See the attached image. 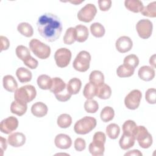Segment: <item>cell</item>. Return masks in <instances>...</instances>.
<instances>
[{
    "mask_svg": "<svg viewBox=\"0 0 156 156\" xmlns=\"http://www.w3.org/2000/svg\"><path fill=\"white\" fill-rule=\"evenodd\" d=\"M142 155H143L142 153L139 150H136V149L129 151L128 152H126L124 154V155H138V156H141Z\"/></svg>",
    "mask_w": 156,
    "mask_h": 156,
    "instance_id": "49",
    "label": "cell"
},
{
    "mask_svg": "<svg viewBox=\"0 0 156 156\" xmlns=\"http://www.w3.org/2000/svg\"><path fill=\"white\" fill-rule=\"evenodd\" d=\"M106 141V136L102 132H97L93 135V142L91 143L99 147H104V144Z\"/></svg>",
    "mask_w": 156,
    "mask_h": 156,
    "instance_id": "39",
    "label": "cell"
},
{
    "mask_svg": "<svg viewBox=\"0 0 156 156\" xmlns=\"http://www.w3.org/2000/svg\"><path fill=\"white\" fill-rule=\"evenodd\" d=\"M123 62L124 64L130 66L135 69V68L139 64V59L136 55L130 54L125 57Z\"/></svg>",
    "mask_w": 156,
    "mask_h": 156,
    "instance_id": "41",
    "label": "cell"
},
{
    "mask_svg": "<svg viewBox=\"0 0 156 156\" xmlns=\"http://www.w3.org/2000/svg\"><path fill=\"white\" fill-rule=\"evenodd\" d=\"M99 7L102 11H107L112 5L111 0H99L98 1Z\"/></svg>",
    "mask_w": 156,
    "mask_h": 156,
    "instance_id": "46",
    "label": "cell"
},
{
    "mask_svg": "<svg viewBox=\"0 0 156 156\" xmlns=\"http://www.w3.org/2000/svg\"><path fill=\"white\" fill-rule=\"evenodd\" d=\"M18 31L26 37H30L33 35L34 30L32 26L27 23H21L17 26Z\"/></svg>",
    "mask_w": 156,
    "mask_h": 156,
    "instance_id": "29",
    "label": "cell"
},
{
    "mask_svg": "<svg viewBox=\"0 0 156 156\" xmlns=\"http://www.w3.org/2000/svg\"><path fill=\"white\" fill-rule=\"evenodd\" d=\"M37 26L39 34L49 42L57 40L62 31L61 20L57 16L51 13L41 15L38 19Z\"/></svg>",
    "mask_w": 156,
    "mask_h": 156,
    "instance_id": "1",
    "label": "cell"
},
{
    "mask_svg": "<svg viewBox=\"0 0 156 156\" xmlns=\"http://www.w3.org/2000/svg\"><path fill=\"white\" fill-rule=\"evenodd\" d=\"M96 119L91 116H85L77 121L74 126V132L80 135H85L95 128Z\"/></svg>",
    "mask_w": 156,
    "mask_h": 156,
    "instance_id": "4",
    "label": "cell"
},
{
    "mask_svg": "<svg viewBox=\"0 0 156 156\" xmlns=\"http://www.w3.org/2000/svg\"><path fill=\"white\" fill-rule=\"evenodd\" d=\"M57 123L58 127L60 128L66 129L71 126L72 123V118L69 115L63 113L58 117Z\"/></svg>",
    "mask_w": 156,
    "mask_h": 156,
    "instance_id": "32",
    "label": "cell"
},
{
    "mask_svg": "<svg viewBox=\"0 0 156 156\" xmlns=\"http://www.w3.org/2000/svg\"><path fill=\"white\" fill-rule=\"evenodd\" d=\"M84 108L85 111L90 113H96L98 108L99 105L96 101L93 99H87L84 104Z\"/></svg>",
    "mask_w": 156,
    "mask_h": 156,
    "instance_id": "40",
    "label": "cell"
},
{
    "mask_svg": "<svg viewBox=\"0 0 156 156\" xmlns=\"http://www.w3.org/2000/svg\"><path fill=\"white\" fill-rule=\"evenodd\" d=\"M146 101L151 104H155L156 98V90L155 88H149L145 94Z\"/></svg>",
    "mask_w": 156,
    "mask_h": 156,
    "instance_id": "43",
    "label": "cell"
},
{
    "mask_svg": "<svg viewBox=\"0 0 156 156\" xmlns=\"http://www.w3.org/2000/svg\"><path fill=\"white\" fill-rule=\"evenodd\" d=\"M89 152L93 156L103 155L105 151L104 147H99L91 143L89 145Z\"/></svg>",
    "mask_w": 156,
    "mask_h": 156,
    "instance_id": "42",
    "label": "cell"
},
{
    "mask_svg": "<svg viewBox=\"0 0 156 156\" xmlns=\"http://www.w3.org/2000/svg\"><path fill=\"white\" fill-rule=\"evenodd\" d=\"M141 98L142 94L140 90H133L131 91L125 98L126 107L130 110L136 109L140 105Z\"/></svg>",
    "mask_w": 156,
    "mask_h": 156,
    "instance_id": "11",
    "label": "cell"
},
{
    "mask_svg": "<svg viewBox=\"0 0 156 156\" xmlns=\"http://www.w3.org/2000/svg\"><path fill=\"white\" fill-rule=\"evenodd\" d=\"M126 8L134 13L140 12L143 8V4L139 0H126L124 1Z\"/></svg>",
    "mask_w": 156,
    "mask_h": 156,
    "instance_id": "22",
    "label": "cell"
},
{
    "mask_svg": "<svg viewBox=\"0 0 156 156\" xmlns=\"http://www.w3.org/2000/svg\"><path fill=\"white\" fill-rule=\"evenodd\" d=\"M149 63L151 66H152L153 68H155V54L152 55L149 59Z\"/></svg>",
    "mask_w": 156,
    "mask_h": 156,
    "instance_id": "50",
    "label": "cell"
},
{
    "mask_svg": "<svg viewBox=\"0 0 156 156\" xmlns=\"http://www.w3.org/2000/svg\"><path fill=\"white\" fill-rule=\"evenodd\" d=\"M136 127L137 126L135 121L132 120H127L125 121L122 125L123 133L134 136V133L136 130Z\"/></svg>",
    "mask_w": 156,
    "mask_h": 156,
    "instance_id": "38",
    "label": "cell"
},
{
    "mask_svg": "<svg viewBox=\"0 0 156 156\" xmlns=\"http://www.w3.org/2000/svg\"><path fill=\"white\" fill-rule=\"evenodd\" d=\"M15 52L17 57L23 62L25 61L31 56L29 49L23 45L18 46L15 49Z\"/></svg>",
    "mask_w": 156,
    "mask_h": 156,
    "instance_id": "37",
    "label": "cell"
},
{
    "mask_svg": "<svg viewBox=\"0 0 156 156\" xmlns=\"http://www.w3.org/2000/svg\"><path fill=\"white\" fill-rule=\"evenodd\" d=\"M16 76L21 83H26L32 79V73L27 68L20 67L16 71Z\"/></svg>",
    "mask_w": 156,
    "mask_h": 156,
    "instance_id": "21",
    "label": "cell"
},
{
    "mask_svg": "<svg viewBox=\"0 0 156 156\" xmlns=\"http://www.w3.org/2000/svg\"><path fill=\"white\" fill-rule=\"evenodd\" d=\"M115 46L118 52L121 53H125L132 49L133 42L129 37L121 36L116 41Z\"/></svg>",
    "mask_w": 156,
    "mask_h": 156,
    "instance_id": "13",
    "label": "cell"
},
{
    "mask_svg": "<svg viewBox=\"0 0 156 156\" xmlns=\"http://www.w3.org/2000/svg\"><path fill=\"white\" fill-rule=\"evenodd\" d=\"M86 143L85 141L82 138H77L74 141V148L77 151H82L85 149Z\"/></svg>",
    "mask_w": 156,
    "mask_h": 156,
    "instance_id": "44",
    "label": "cell"
},
{
    "mask_svg": "<svg viewBox=\"0 0 156 156\" xmlns=\"http://www.w3.org/2000/svg\"><path fill=\"white\" fill-rule=\"evenodd\" d=\"M89 80L96 87L104 83V76L103 73L98 70H94L91 72L89 76Z\"/></svg>",
    "mask_w": 156,
    "mask_h": 156,
    "instance_id": "24",
    "label": "cell"
},
{
    "mask_svg": "<svg viewBox=\"0 0 156 156\" xmlns=\"http://www.w3.org/2000/svg\"><path fill=\"white\" fill-rule=\"evenodd\" d=\"M18 126V120L14 116H9L5 118L1 122L0 130L1 132L9 134L13 131L15 130Z\"/></svg>",
    "mask_w": 156,
    "mask_h": 156,
    "instance_id": "12",
    "label": "cell"
},
{
    "mask_svg": "<svg viewBox=\"0 0 156 156\" xmlns=\"http://www.w3.org/2000/svg\"><path fill=\"white\" fill-rule=\"evenodd\" d=\"M37 95L35 88L31 85H26L16 90L14 93L15 100L27 104L35 99Z\"/></svg>",
    "mask_w": 156,
    "mask_h": 156,
    "instance_id": "3",
    "label": "cell"
},
{
    "mask_svg": "<svg viewBox=\"0 0 156 156\" xmlns=\"http://www.w3.org/2000/svg\"><path fill=\"white\" fill-rule=\"evenodd\" d=\"M97 87L93 84L91 82L87 83L83 91L84 97L87 99H92L96 95Z\"/></svg>",
    "mask_w": 156,
    "mask_h": 156,
    "instance_id": "30",
    "label": "cell"
},
{
    "mask_svg": "<svg viewBox=\"0 0 156 156\" xmlns=\"http://www.w3.org/2000/svg\"><path fill=\"white\" fill-rule=\"evenodd\" d=\"M81 86H82L81 80L78 78L74 77L69 80L66 85V88L68 92L72 95V94H77L80 90Z\"/></svg>",
    "mask_w": 156,
    "mask_h": 156,
    "instance_id": "23",
    "label": "cell"
},
{
    "mask_svg": "<svg viewBox=\"0 0 156 156\" xmlns=\"http://www.w3.org/2000/svg\"><path fill=\"white\" fill-rule=\"evenodd\" d=\"M152 29V23L147 19L141 20L136 24L137 33L139 37L143 39H147L151 36Z\"/></svg>",
    "mask_w": 156,
    "mask_h": 156,
    "instance_id": "10",
    "label": "cell"
},
{
    "mask_svg": "<svg viewBox=\"0 0 156 156\" xmlns=\"http://www.w3.org/2000/svg\"><path fill=\"white\" fill-rule=\"evenodd\" d=\"M50 91L54 94L56 99L60 102L68 101L71 94L68 92L66 83L60 77H54Z\"/></svg>",
    "mask_w": 156,
    "mask_h": 156,
    "instance_id": "2",
    "label": "cell"
},
{
    "mask_svg": "<svg viewBox=\"0 0 156 156\" xmlns=\"http://www.w3.org/2000/svg\"><path fill=\"white\" fill-rule=\"evenodd\" d=\"M29 44L31 51L39 58L46 59L49 57L51 48L48 45L35 38L32 39Z\"/></svg>",
    "mask_w": 156,
    "mask_h": 156,
    "instance_id": "5",
    "label": "cell"
},
{
    "mask_svg": "<svg viewBox=\"0 0 156 156\" xmlns=\"http://www.w3.org/2000/svg\"><path fill=\"white\" fill-rule=\"evenodd\" d=\"M91 55L86 51H80L75 58L73 66V68L79 72H85L90 68Z\"/></svg>",
    "mask_w": 156,
    "mask_h": 156,
    "instance_id": "7",
    "label": "cell"
},
{
    "mask_svg": "<svg viewBox=\"0 0 156 156\" xmlns=\"http://www.w3.org/2000/svg\"><path fill=\"white\" fill-rule=\"evenodd\" d=\"M115 116V112L112 107H105L101 112L100 117L101 120L104 122H107L112 120Z\"/></svg>",
    "mask_w": 156,
    "mask_h": 156,
    "instance_id": "31",
    "label": "cell"
},
{
    "mask_svg": "<svg viewBox=\"0 0 156 156\" xmlns=\"http://www.w3.org/2000/svg\"><path fill=\"white\" fill-rule=\"evenodd\" d=\"M2 82L4 89L9 92L15 91L18 88V83L16 80L11 75H6L4 76Z\"/></svg>",
    "mask_w": 156,
    "mask_h": 156,
    "instance_id": "19",
    "label": "cell"
},
{
    "mask_svg": "<svg viewBox=\"0 0 156 156\" xmlns=\"http://www.w3.org/2000/svg\"><path fill=\"white\" fill-rule=\"evenodd\" d=\"M54 143L57 147L62 149H67L71 146L72 140L71 138L66 134H58L54 140Z\"/></svg>",
    "mask_w": 156,
    "mask_h": 156,
    "instance_id": "14",
    "label": "cell"
},
{
    "mask_svg": "<svg viewBox=\"0 0 156 156\" xmlns=\"http://www.w3.org/2000/svg\"><path fill=\"white\" fill-rule=\"evenodd\" d=\"M138 74L141 79L144 81H150L154 78L155 70L151 66H143L139 69Z\"/></svg>",
    "mask_w": 156,
    "mask_h": 156,
    "instance_id": "16",
    "label": "cell"
},
{
    "mask_svg": "<svg viewBox=\"0 0 156 156\" xmlns=\"http://www.w3.org/2000/svg\"><path fill=\"white\" fill-rule=\"evenodd\" d=\"M120 133V127L115 123H112L106 127V133L111 139H116L118 138Z\"/></svg>",
    "mask_w": 156,
    "mask_h": 156,
    "instance_id": "34",
    "label": "cell"
},
{
    "mask_svg": "<svg viewBox=\"0 0 156 156\" xmlns=\"http://www.w3.org/2000/svg\"><path fill=\"white\" fill-rule=\"evenodd\" d=\"M9 144L15 147H18L23 146L26 142L25 135L21 132H15L11 133L8 136Z\"/></svg>",
    "mask_w": 156,
    "mask_h": 156,
    "instance_id": "15",
    "label": "cell"
},
{
    "mask_svg": "<svg viewBox=\"0 0 156 156\" xmlns=\"http://www.w3.org/2000/svg\"><path fill=\"white\" fill-rule=\"evenodd\" d=\"M48 110L47 105L41 102H37L34 103L31 107V112L32 115L38 118H41L45 116L48 113Z\"/></svg>",
    "mask_w": 156,
    "mask_h": 156,
    "instance_id": "17",
    "label": "cell"
},
{
    "mask_svg": "<svg viewBox=\"0 0 156 156\" xmlns=\"http://www.w3.org/2000/svg\"><path fill=\"white\" fill-rule=\"evenodd\" d=\"M76 41V34L75 28L69 27L66 30L63 37V42L66 44H71Z\"/></svg>",
    "mask_w": 156,
    "mask_h": 156,
    "instance_id": "35",
    "label": "cell"
},
{
    "mask_svg": "<svg viewBox=\"0 0 156 156\" xmlns=\"http://www.w3.org/2000/svg\"><path fill=\"white\" fill-rule=\"evenodd\" d=\"M135 141V138L133 135H130L123 133L119 141V144L122 149L127 150L134 145Z\"/></svg>",
    "mask_w": 156,
    "mask_h": 156,
    "instance_id": "18",
    "label": "cell"
},
{
    "mask_svg": "<svg viewBox=\"0 0 156 156\" xmlns=\"http://www.w3.org/2000/svg\"><path fill=\"white\" fill-rule=\"evenodd\" d=\"M24 64L30 69H35L38 66V61L33 58L32 56H30L27 59L23 62Z\"/></svg>",
    "mask_w": 156,
    "mask_h": 156,
    "instance_id": "45",
    "label": "cell"
},
{
    "mask_svg": "<svg viewBox=\"0 0 156 156\" xmlns=\"http://www.w3.org/2000/svg\"><path fill=\"white\" fill-rule=\"evenodd\" d=\"M97 13V9L93 4H87L77 13V18L79 21L85 23L91 21Z\"/></svg>",
    "mask_w": 156,
    "mask_h": 156,
    "instance_id": "9",
    "label": "cell"
},
{
    "mask_svg": "<svg viewBox=\"0 0 156 156\" xmlns=\"http://www.w3.org/2000/svg\"><path fill=\"white\" fill-rule=\"evenodd\" d=\"M90 32L94 37L101 38L105 34V28L101 23H94L90 26Z\"/></svg>",
    "mask_w": 156,
    "mask_h": 156,
    "instance_id": "33",
    "label": "cell"
},
{
    "mask_svg": "<svg viewBox=\"0 0 156 156\" xmlns=\"http://www.w3.org/2000/svg\"><path fill=\"white\" fill-rule=\"evenodd\" d=\"M135 71V68L125 64L121 65L116 69V74L119 77H129L132 76Z\"/></svg>",
    "mask_w": 156,
    "mask_h": 156,
    "instance_id": "28",
    "label": "cell"
},
{
    "mask_svg": "<svg viewBox=\"0 0 156 156\" xmlns=\"http://www.w3.org/2000/svg\"><path fill=\"white\" fill-rule=\"evenodd\" d=\"M1 155H3L4 151L7 149V141L6 139L1 136Z\"/></svg>",
    "mask_w": 156,
    "mask_h": 156,
    "instance_id": "48",
    "label": "cell"
},
{
    "mask_svg": "<svg viewBox=\"0 0 156 156\" xmlns=\"http://www.w3.org/2000/svg\"><path fill=\"white\" fill-rule=\"evenodd\" d=\"M83 1H70V2L76 4H80V3H81L82 2H83Z\"/></svg>",
    "mask_w": 156,
    "mask_h": 156,
    "instance_id": "51",
    "label": "cell"
},
{
    "mask_svg": "<svg viewBox=\"0 0 156 156\" xmlns=\"http://www.w3.org/2000/svg\"><path fill=\"white\" fill-rule=\"evenodd\" d=\"M1 39V51H2L4 50H7L10 46V43L8 38L4 36L1 35L0 37Z\"/></svg>",
    "mask_w": 156,
    "mask_h": 156,
    "instance_id": "47",
    "label": "cell"
},
{
    "mask_svg": "<svg viewBox=\"0 0 156 156\" xmlns=\"http://www.w3.org/2000/svg\"><path fill=\"white\" fill-rule=\"evenodd\" d=\"M112 94L111 88L107 84L103 83L101 85L97 87L96 96L102 99H108Z\"/></svg>",
    "mask_w": 156,
    "mask_h": 156,
    "instance_id": "27",
    "label": "cell"
},
{
    "mask_svg": "<svg viewBox=\"0 0 156 156\" xmlns=\"http://www.w3.org/2000/svg\"><path fill=\"white\" fill-rule=\"evenodd\" d=\"M76 34V41L79 43H83L85 41L89 35V32L88 28L82 24H79L75 27Z\"/></svg>",
    "mask_w": 156,
    "mask_h": 156,
    "instance_id": "20",
    "label": "cell"
},
{
    "mask_svg": "<svg viewBox=\"0 0 156 156\" xmlns=\"http://www.w3.org/2000/svg\"><path fill=\"white\" fill-rule=\"evenodd\" d=\"M156 2L154 1L149 3L147 6L143 7L142 10L140 12L141 15L148 17L155 18L156 16Z\"/></svg>",
    "mask_w": 156,
    "mask_h": 156,
    "instance_id": "36",
    "label": "cell"
},
{
    "mask_svg": "<svg viewBox=\"0 0 156 156\" xmlns=\"http://www.w3.org/2000/svg\"><path fill=\"white\" fill-rule=\"evenodd\" d=\"M37 82L40 88L42 90H50L52 83V79L46 74H41L38 77Z\"/></svg>",
    "mask_w": 156,
    "mask_h": 156,
    "instance_id": "26",
    "label": "cell"
},
{
    "mask_svg": "<svg viewBox=\"0 0 156 156\" xmlns=\"http://www.w3.org/2000/svg\"><path fill=\"white\" fill-rule=\"evenodd\" d=\"M27 104H22L16 101H13L10 105V112L19 116H23L27 111Z\"/></svg>",
    "mask_w": 156,
    "mask_h": 156,
    "instance_id": "25",
    "label": "cell"
},
{
    "mask_svg": "<svg viewBox=\"0 0 156 156\" xmlns=\"http://www.w3.org/2000/svg\"><path fill=\"white\" fill-rule=\"evenodd\" d=\"M135 140L138 141L140 146L143 149L149 148L152 144V137L144 126H137L134 133Z\"/></svg>",
    "mask_w": 156,
    "mask_h": 156,
    "instance_id": "6",
    "label": "cell"
},
{
    "mask_svg": "<svg viewBox=\"0 0 156 156\" xmlns=\"http://www.w3.org/2000/svg\"><path fill=\"white\" fill-rule=\"evenodd\" d=\"M54 59L57 66L60 68L66 67L71 59V52L65 48H60L55 51Z\"/></svg>",
    "mask_w": 156,
    "mask_h": 156,
    "instance_id": "8",
    "label": "cell"
}]
</instances>
